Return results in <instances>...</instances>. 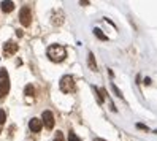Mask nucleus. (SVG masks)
I'll use <instances>...</instances> for the list:
<instances>
[{
  "mask_svg": "<svg viewBox=\"0 0 157 141\" xmlns=\"http://www.w3.org/2000/svg\"><path fill=\"white\" fill-rule=\"evenodd\" d=\"M10 90V79L5 68H0V97H5Z\"/></svg>",
  "mask_w": 157,
  "mask_h": 141,
  "instance_id": "2",
  "label": "nucleus"
},
{
  "mask_svg": "<svg viewBox=\"0 0 157 141\" xmlns=\"http://www.w3.org/2000/svg\"><path fill=\"white\" fill-rule=\"evenodd\" d=\"M0 5H2V10H3L5 13H10V11L14 10V3H13V2H6V0H3Z\"/></svg>",
  "mask_w": 157,
  "mask_h": 141,
  "instance_id": "8",
  "label": "nucleus"
},
{
  "mask_svg": "<svg viewBox=\"0 0 157 141\" xmlns=\"http://www.w3.org/2000/svg\"><path fill=\"white\" fill-rule=\"evenodd\" d=\"M5 120H6V114H5L3 109H0V125L5 124Z\"/></svg>",
  "mask_w": 157,
  "mask_h": 141,
  "instance_id": "11",
  "label": "nucleus"
},
{
  "mask_svg": "<svg viewBox=\"0 0 157 141\" xmlns=\"http://www.w3.org/2000/svg\"><path fill=\"white\" fill-rule=\"evenodd\" d=\"M60 90L65 92V93L75 90V79H73V76L67 74V76H63V78L60 79Z\"/></svg>",
  "mask_w": 157,
  "mask_h": 141,
  "instance_id": "3",
  "label": "nucleus"
},
{
  "mask_svg": "<svg viewBox=\"0 0 157 141\" xmlns=\"http://www.w3.org/2000/svg\"><path fill=\"white\" fill-rule=\"evenodd\" d=\"M41 120H43V125L48 130H51L54 127V116H52L51 111H44L43 116H41Z\"/></svg>",
  "mask_w": 157,
  "mask_h": 141,
  "instance_id": "5",
  "label": "nucleus"
},
{
  "mask_svg": "<svg viewBox=\"0 0 157 141\" xmlns=\"http://www.w3.org/2000/svg\"><path fill=\"white\" fill-rule=\"evenodd\" d=\"M89 63H90V68L92 70H97V65H95V60H94V54H89Z\"/></svg>",
  "mask_w": 157,
  "mask_h": 141,
  "instance_id": "10",
  "label": "nucleus"
},
{
  "mask_svg": "<svg viewBox=\"0 0 157 141\" xmlns=\"http://www.w3.org/2000/svg\"><path fill=\"white\" fill-rule=\"evenodd\" d=\"M19 19H21V24H22L24 27H29V25H30V22H32V14H30V8H29V6H22V8H21Z\"/></svg>",
  "mask_w": 157,
  "mask_h": 141,
  "instance_id": "4",
  "label": "nucleus"
},
{
  "mask_svg": "<svg viewBox=\"0 0 157 141\" xmlns=\"http://www.w3.org/2000/svg\"><path fill=\"white\" fill-rule=\"evenodd\" d=\"M94 141H105V139H101V138H97V139H94Z\"/></svg>",
  "mask_w": 157,
  "mask_h": 141,
  "instance_id": "15",
  "label": "nucleus"
},
{
  "mask_svg": "<svg viewBox=\"0 0 157 141\" xmlns=\"http://www.w3.org/2000/svg\"><path fill=\"white\" fill-rule=\"evenodd\" d=\"M54 141H63V136H62V133H57V136L54 138Z\"/></svg>",
  "mask_w": 157,
  "mask_h": 141,
  "instance_id": "14",
  "label": "nucleus"
},
{
  "mask_svg": "<svg viewBox=\"0 0 157 141\" xmlns=\"http://www.w3.org/2000/svg\"><path fill=\"white\" fill-rule=\"evenodd\" d=\"M3 51H5V55H13L17 51V44L13 41H8L3 44Z\"/></svg>",
  "mask_w": 157,
  "mask_h": 141,
  "instance_id": "7",
  "label": "nucleus"
},
{
  "mask_svg": "<svg viewBox=\"0 0 157 141\" xmlns=\"http://www.w3.org/2000/svg\"><path fill=\"white\" fill-rule=\"evenodd\" d=\"M94 32H95V35L98 36V38H101V40H106V36H105L103 33H101V30H98V29H95Z\"/></svg>",
  "mask_w": 157,
  "mask_h": 141,
  "instance_id": "13",
  "label": "nucleus"
},
{
  "mask_svg": "<svg viewBox=\"0 0 157 141\" xmlns=\"http://www.w3.org/2000/svg\"><path fill=\"white\" fill-rule=\"evenodd\" d=\"M41 127H43V120L41 119H38V117H32L30 120H29V128L32 130V131H38L41 130Z\"/></svg>",
  "mask_w": 157,
  "mask_h": 141,
  "instance_id": "6",
  "label": "nucleus"
},
{
  "mask_svg": "<svg viewBox=\"0 0 157 141\" xmlns=\"http://www.w3.org/2000/svg\"><path fill=\"white\" fill-rule=\"evenodd\" d=\"M68 141H81V139L73 133V131H70V133H68Z\"/></svg>",
  "mask_w": 157,
  "mask_h": 141,
  "instance_id": "12",
  "label": "nucleus"
},
{
  "mask_svg": "<svg viewBox=\"0 0 157 141\" xmlns=\"http://www.w3.org/2000/svg\"><path fill=\"white\" fill-rule=\"evenodd\" d=\"M24 93H25V95H29V97H33V95H35V89H33V86H32V84H29V86L25 87Z\"/></svg>",
  "mask_w": 157,
  "mask_h": 141,
  "instance_id": "9",
  "label": "nucleus"
},
{
  "mask_svg": "<svg viewBox=\"0 0 157 141\" xmlns=\"http://www.w3.org/2000/svg\"><path fill=\"white\" fill-rule=\"evenodd\" d=\"M46 54H48V57L52 62H62L63 59L67 57V51L60 44H51L48 48V51H46Z\"/></svg>",
  "mask_w": 157,
  "mask_h": 141,
  "instance_id": "1",
  "label": "nucleus"
}]
</instances>
